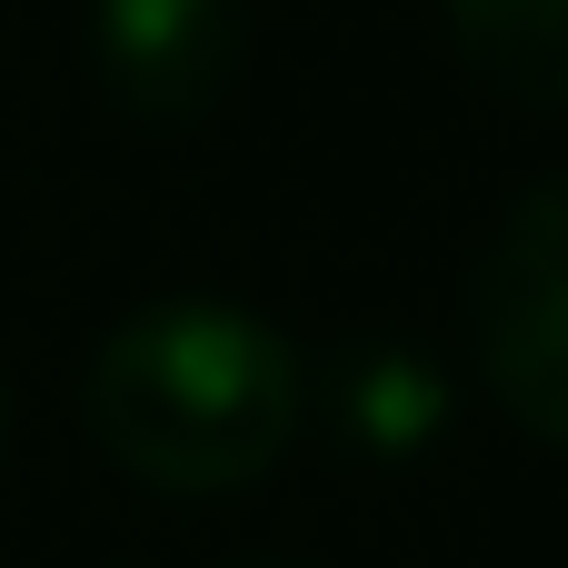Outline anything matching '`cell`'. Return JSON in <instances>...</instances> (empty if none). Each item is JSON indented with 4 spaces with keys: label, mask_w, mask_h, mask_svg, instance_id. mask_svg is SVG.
Listing matches in <instances>:
<instances>
[{
    "label": "cell",
    "mask_w": 568,
    "mask_h": 568,
    "mask_svg": "<svg viewBox=\"0 0 568 568\" xmlns=\"http://www.w3.org/2000/svg\"><path fill=\"white\" fill-rule=\"evenodd\" d=\"M449 30L499 100L568 110V0H449Z\"/></svg>",
    "instance_id": "obj_5"
},
{
    "label": "cell",
    "mask_w": 568,
    "mask_h": 568,
    "mask_svg": "<svg viewBox=\"0 0 568 568\" xmlns=\"http://www.w3.org/2000/svg\"><path fill=\"white\" fill-rule=\"evenodd\" d=\"M230 568H290V559H230Z\"/></svg>",
    "instance_id": "obj_7"
},
{
    "label": "cell",
    "mask_w": 568,
    "mask_h": 568,
    "mask_svg": "<svg viewBox=\"0 0 568 568\" xmlns=\"http://www.w3.org/2000/svg\"><path fill=\"white\" fill-rule=\"evenodd\" d=\"M80 419L120 479L170 499H220L280 469L300 429V359L240 300H150L100 339Z\"/></svg>",
    "instance_id": "obj_1"
},
{
    "label": "cell",
    "mask_w": 568,
    "mask_h": 568,
    "mask_svg": "<svg viewBox=\"0 0 568 568\" xmlns=\"http://www.w3.org/2000/svg\"><path fill=\"white\" fill-rule=\"evenodd\" d=\"M329 419L359 459H419L439 429H449V379L429 349H399V339H369L329 369Z\"/></svg>",
    "instance_id": "obj_4"
},
{
    "label": "cell",
    "mask_w": 568,
    "mask_h": 568,
    "mask_svg": "<svg viewBox=\"0 0 568 568\" xmlns=\"http://www.w3.org/2000/svg\"><path fill=\"white\" fill-rule=\"evenodd\" d=\"M469 339L489 399L568 449V180H539L499 210L479 270H469Z\"/></svg>",
    "instance_id": "obj_2"
},
{
    "label": "cell",
    "mask_w": 568,
    "mask_h": 568,
    "mask_svg": "<svg viewBox=\"0 0 568 568\" xmlns=\"http://www.w3.org/2000/svg\"><path fill=\"white\" fill-rule=\"evenodd\" d=\"M0 459H10V379H0Z\"/></svg>",
    "instance_id": "obj_6"
},
{
    "label": "cell",
    "mask_w": 568,
    "mask_h": 568,
    "mask_svg": "<svg viewBox=\"0 0 568 568\" xmlns=\"http://www.w3.org/2000/svg\"><path fill=\"white\" fill-rule=\"evenodd\" d=\"M90 70L110 110L150 130H190L240 90L250 10L240 0H90Z\"/></svg>",
    "instance_id": "obj_3"
}]
</instances>
